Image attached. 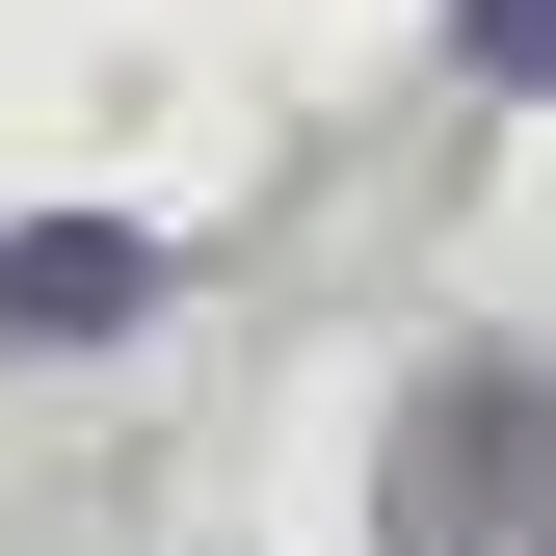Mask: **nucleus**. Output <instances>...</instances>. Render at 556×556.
<instances>
[{"label": "nucleus", "instance_id": "1", "mask_svg": "<svg viewBox=\"0 0 556 556\" xmlns=\"http://www.w3.org/2000/svg\"><path fill=\"white\" fill-rule=\"evenodd\" d=\"M53 318H132V239H27L0 265V344H53Z\"/></svg>", "mask_w": 556, "mask_h": 556}]
</instances>
